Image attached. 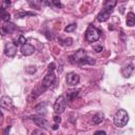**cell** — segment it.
<instances>
[{
  "label": "cell",
  "instance_id": "6da1fadb",
  "mask_svg": "<svg viewBox=\"0 0 135 135\" xmlns=\"http://www.w3.org/2000/svg\"><path fill=\"white\" fill-rule=\"evenodd\" d=\"M128 120H129V115L124 110H118L114 115V124L118 128L124 127Z\"/></svg>",
  "mask_w": 135,
  "mask_h": 135
},
{
  "label": "cell",
  "instance_id": "7a4b0ae2",
  "mask_svg": "<svg viewBox=\"0 0 135 135\" xmlns=\"http://www.w3.org/2000/svg\"><path fill=\"white\" fill-rule=\"evenodd\" d=\"M99 37H100V31L93 25H89L85 32V39L89 42H95L99 39Z\"/></svg>",
  "mask_w": 135,
  "mask_h": 135
},
{
  "label": "cell",
  "instance_id": "3957f363",
  "mask_svg": "<svg viewBox=\"0 0 135 135\" xmlns=\"http://www.w3.org/2000/svg\"><path fill=\"white\" fill-rule=\"evenodd\" d=\"M55 79H56V76H55V73L54 71H47V74L44 76L42 82L40 83V85L42 86V89L45 91L46 89H49L54 82H55Z\"/></svg>",
  "mask_w": 135,
  "mask_h": 135
},
{
  "label": "cell",
  "instance_id": "277c9868",
  "mask_svg": "<svg viewBox=\"0 0 135 135\" xmlns=\"http://www.w3.org/2000/svg\"><path fill=\"white\" fill-rule=\"evenodd\" d=\"M65 108H66V99H65V97L64 96H59L56 99L55 103H54V111H55V113L61 114V113L64 112Z\"/></svg>",
  "mask_w": 135,
  "mask_h": 135
},
{
  "label": "cell",
  "instance_id": "5b68a950",
  "mask_svg": "<svg viewBox=\"0 0 135 135\" xmlns=\"http://www.w3.org/2000/svg\"><path fill=\"white\" fill-rule=\"evenodd\" d=\"M86 56V53H85V51H83V50H78V51H76V53L74 54V55H72V56H70V61L72 62V63H78L83 57H85Z\"/></svg>",
  "mask_w": 135,
  "mask_h": 135
},
{
  "label": "cell",
  "instance_id": "8992f818",
  "mask_svg": "<svg viewBox=\"0 0 135 135\" xmlns=\"http://www.w3.org/2000/svg\"><path fill=\"white\" fill-rule=\"evenodd\" d=\"M79 82V75L76 74L75 72H70L66 75V83L69 85H76Z\"/></svg>",
  "mask_w": 135,
  "mask_h": 135
},
{
  "label": "cell",
  "instance_id": "52a82bcc",
  "mask_svg": "<svg viewBox=\"0 0 135 135\" xmlns=\"http://www.w3.org/2000/svg\"><path fill=\"white\" fill-rule=\"evenodd\" d=\"M17 52V46L12 43V42H8L5 44V47H4V54L7 56V57H14L15 54Z\"/></svg>",
  "mask_w": 135,
  "mask_h": 135
},
{
  "label": "cell",
  "instance_id": "ba28073f",
  "mask_svg": "<svg viewBox=\"0 0 135 135\" xmlns=\"http://www.w3.org/2000/svg\"><path fill=\"white\" fill-rule=\"evenodd\" d=\"M20 51H21V54H22V55H24V56H30V55H32V54L35 52V47H34L32 44H30V43H24V44L21 45Z\"/></svg>",
  "mask_w": 135,
  "mask_h": 135
},
{
  "label": "cell",
  "instance_id": "9c48e42d",
  "mask_svg": "<svg viewBox=\"0 0 135 135\" xmlns=\"http://www.w3.org/2000/svg\"><path fill=\"white\" fill-rule=\"evenodd\" d=\"M113 12V9H105V8H103L98 15H97V20L99 21V22H105L108 19H109V17H110V14Z\"/></svg>",
  "mask_w": 135,
  "mask_h": 135
},
{
  "label": "cell",
  "instance_id": "30bf717a",
  "mask_svg": "<svg viewBox=\"0 0 135 135\" xmlns=\"http://www.w3.org/2000/svg\"><path fill=\"white\" fill-rule=\"evenodd\" d=\"M0 105L4 109H12L13 108V99L8 96H2L0 98Z\"/></svg>",
  "mask_w": 135,
  "mask_h": 135
},
{
  "label": "cell",
  "instance_id": "8fae6325",
  "mask_svg": "<svg viewBox=\"0 0 135 135\" xmlns=\"http://www.w3.org/2000/svg\"><path fill=\"white\" fill-rule=\"evenodd\" d=\"M31 118H32V120L34 121V123H35L37 127H40V128H47V126H49V122H47L44 118H42V117H39V116H32Z\"/></svg>",
  "mask_w": 135,
  "mask_h": 135
},
{
  "label": "cell",
  "instance_id": "7c38bea8",
  "mask_svg": "<svg viewBox=\"0 0 135 135\" xmlns=\"http://www.w3.org/2000/svg\"><path fill=\"white\" fill-rule=\"evenodd\" d=\"M16 28V26L13 23H5L1 28H0V33L2 35H6L8 33H12L14 30Z\"/></svg>",
  "mask_w": 135,
  "mask_h": 135
},
{
  "label": "cell",
  "instance_id": "4fadbf2b",
  "mask_svg": "<svg viewBox=\"0 0 135 135\" xmlns=\"http://www.w3.org/2000/svg\"><path fill=\"white\" fill-rule=\"evenodd\" d=\"M79 90H69L66 92V101H73L79 96Z\"/></svg>",
  "mask_w": 135,
  "mask_h": 135
},
{
  "label": "cell",
  "instance_id": "5bb4252c",
  "mask_svg": "<svg viewBox=\"0 0 135 135\" xmlns=\"http://www.w3.org/2000/svg\"><path fill=\"white\" fill-rule=\"evenodd\" d=\"M103 119H104V115H103V113H101V112L96 113V114L92 117V121H93V123H95V124L101 123V122L103 121Z\"/></svg>",
  "mask_w": 135,
  "mask_h": 135
},
{
  "label": "cell",
  "instance_id": "9a60e30c",
  "mask_svg": "<svg viewBox=\"0 0 135 135\" xmlns=\"http://www.w3.org/2000/svg\"><path fill=\"white\" fill-rule=\"evenodd\" d=\"M133 70H134L133 65L130 64V65H128V66L122 68V70H121V74L123 75V77H130V76L132 75V73H133Z\"/></svg>",
  "mask_w": 135,
  "mask_h": 135
},
{
  "label": "cell",
  "instance_id": "2e32d148",
  "mask_svg": "<svg viewBox=\"0 0 135 135\" xmlns=\"http://www.w3.org/2000/svg\"><path fill=\"white\" fill-rule=\"evenodd\" d=\"M126 22H127V25L128 26H133L135 24V15H134V13H132V12L128 13Z\"/></svg>",
  "mask_w": 135,
  "mask_h": 135
},
{
  "label": "cell",
  "instance_id": "e0dca14e",
  "mask_svg": "<svg viewBox=\"0 0 135 135\" xmlns=\"http://www.w3.org/2000/svg\"><path fill=\"white\" fill-rule=\"evenodd\" d=\"M117 4V0H104L103 8L105 9H113Z\"/></svg>",
  "mask_w": 135,
  "mask_h": 135
},
{
  "label": "cell",
  "instance_id": "ac0fdd59",
  "mask_svg": "<svg viewBox=\"0 0 135 135\" xmlns=\"http://www.w3.org/2000/svg\"><path fill=\"white\" fill-rule=\"evenodd\" d=\"M15 16H16V18H23V17H25V16H36V14L33 13V12L20 11V12H17V13L15 14Z\"/></svg>",
  "mask_w": 135,
  "mask_h": 135
},
{
  "label": "cell",
  "instance_id": "d6986e66",
  "mask_svg": "<svg viewBox=\"0 0 135 135\" xmlns=\"http://www.w3.org/2000/svg\"><path fill=\"white\" fill-rule=\"evenodd\" d=\"M79 64H94L95 63V60L93 59V58H91V57H88V56H85V57H83L79 62H78Z\"/></svg>",
  "mask_w": 135,
  "mask_h": 135
},
{
  "label": "cell",
  "instance_id": "ffe728a7",
  "mask_svg": "<svg viewBox=\"0 0 135 135\" xmlns=\"http://www.w3.org/2000/svg\"><path fill=\"white\" fill-rule=\"evenodd\" d=\"M58 41H59V43H60L61 45H63V46H70V45H72V43H73V39H72V38H64V39L59 38Z\"/></svg>",
  "mask_w": 135,
  "mask_h": 135
},
{
  "label": "cell",
  "instance_id": "44dd1931",
  "mask_svg": "<svg viewBox=\"0 0 135 135\" xmlns=\"http://www.w3.org/2000/svg\"><path fill=\"white\" fill-rule=\"evenodd\" d=\"M0 18L3 19L5 22H7L11 18V15L5 11V8H0Z\"/></svg>",
  "mask_w": 135,
  "mask_h": 135
},
{
  "label": "cell",
  "instance_id": "7402d4cb",
  "mask_svg": "<svg viewBox=\"0 0 135 135\" xmlns=\"http://www.w3.org/2000/svg\"><path fill=\"white\" fill-rule=\"evenodd\" d=\"M25 42H26V40H25V38H24L23 36H21V35L19 36V38H18V40H17V39H15V40H14V44H15L16 46H18L19 44H24Z\"/></svg>",
  "mask_w": 135,
  "mask_h": 135
},
{
  "label": "cell",
  "instance_id": "603a6c76",
  "mask_svg": "<svg viewBox=\"0 0 135 135\" xmlns=\"http://www.w3.org/2000/svg\"><path fill=\"white\" fill-rule=\"evenodd\" d=\"M76 24L75 23H72V24H70V25H68L65 28H64V32H66V33H71V32H73V31H75V28H76Z\"/></svg>",
  "mask_w": 135,
  "mask_h": 135
},
{
  "label": "cell",
  "instance_id": "cb8c5ba5",
  "mask_svg": "<svg viewBox=\"0 0 135 135\" xmlns=\"http://www.w3.org/2000/svg\"><path fill=\"white\" fill-rule=\"evenodd\" d=\"M93 49H94V51H95L96 53H100V52H102L103 46H102L101 44H94V45H93Z\"/></svg>",
  "mask_w": 135,
  "mask_h": 135
},
{
  "label": "cell",
  "instance_id": "d4e9b609",
  "mask_svg": "<svg viewBox=\"0 0 135 135\" xmlns=\"http://www.w3.org/2000/svg\"><path fill=\"white\" fill-rule=\"evenodd\" d=\"M52 3H53V5L56 6V7H61V6H62L60 0H52Z\"/></svg>",
  "mask_w": 135,
  "mask_h": 135
},
{
  "label": "cell",
  "instance_id": "484cf974",
  "mask_svg": "<svg viewBox=\"0 0 135 135\" xmlns=\"http://www.w3.org/2000/svg\"><path fill=\"white\" fill-rule=\"evenodd\" d=\"M55 68H56V64H55L54 62H52V63L49 64V69H47V71H54Z\"/></svg>",
  "mask_w": 135,
  "mask_h": 135
},
{
  "label": "cell",
  "instance_id": "4316f807",
  "mask_svg": "<svg viewBox=\"0 0 135 135\" xmlns=\"http://www.w3.org/2000/svg\"><path fill=\"white\" fill-rule=\"evenodd\" d=\"M54 121H55L56 123H60V122H61V118H60L58 115H55V116H54Z\"/></svg>",
  "mask_w": 135,
  "mask_h": 135
},
{
  "label": "cell",
  "instance_id": "83f0119b",
  "mask_svg": "<svg viewBox=\"0 0 135 135\" xmlns=\"http://www.w3.org/2000/svg\"><path fill=\"white\" fill-rule=\"evenodd\" d=\"M36 1H37V3H39V4H41V5H47V4H49L45 0H36Z\"/></svg>",
  "mask_w": 135,
  "mask_h": 135
},
{
  "label": "cell",
  "instance_id": "f1b7e54d",
  "mask_svg": "<svg viewBox=\"0 0 135 135\" xmlns=\"http://www.w3.org/2000/svg\"><path fill=\"white\" fill-rule=\"evenodd\" d=\"M3 1H4V6H5V7L11 5V1H9V0H3Z\"/></svg>",
  "mask_w": 135,
  "mask_h": 135
},
{
  "label": "cell",
  "instance_id": "f546056e",
  "mask_svg": "<svg viewBox=\"0 0 135 135\" xmlns=\"http://www.w3.org/2000/svg\"><path fill=\"white\" fill-rule=\"evenodd\" d=\"M95 134H103V135H104V134H105V132H104V131H96V132H95Z\"/></svg>",
  "mask_w": 135,
  "mask_h": 135
},
{
  "label": "cell",
  "instance_id": "4dcf8cb0",
  "mask_svg": "<svg viewBox=\"0 0 135 135\" xmlns=\"http://www.w3.org/2000/svg\"><path fill=\"white\" fill-rule=\"evenodd\" d=\"M53 129H54V130H57V129H58V123H55V124L53 126Z\"/></svg>",
  "mask_w": 135,
  "mask_h": 135
},
{
  "label": "cell",
  "instance_id": "1f68e13d",
  "mask_svg": "<svg viewBox=\"0 0 135 135\" xmlns=\"http://www.w3.org/2000/svg\"><path fill=\"white\" fill-rule=\"evenodd\" d=\"M3 118V114H2V112H1V110H0V120Z\"/></svg>",
  "mask_w": 135,
  "mask_h": 135
},
{
  "label": "cell",
  "instance_id": "d6a6232c",
  "mask_svg": "<svg viewBox=\"0 0 135 135\" xmlns=\"http://www.w3.org/2000/svg\"><path fill=\"white\" fill-rule=\"evenodd\" d=\"M8 131H9V127H7V128H6V130H5V132H4V133H7Z\"/></svg>",
  "mask_w": 135,
  "mask_h": 135
},
{
  "label": "cell",
  "instance_id": "836d02e7",
  "mask_svg": "<svg viewBox=\"0 0 135 135\" xmlns=\"http://www.w3.org/2000/svg\"><path fill=\"white\" fill-rule=\"evenodd\" d=\"M0 19H1V18H0Z\"/></svg>",
  "mask_w": 135,
  "mask_h": 135
}]
</instances>
